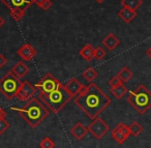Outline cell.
Masks as SVG:
<instances>
[{
	"label": "cell",
	"mask_w": 151,
	"mask_h": 148,
	"mask_svg": "<svg viewBox=\"0 0 151 148\" xmlns=\"http://www.w3.org/2000/svg\"><path fill=\"white\" fill-rule=\"evenodd\" d=\"M75 104L93 120L111 105V98L94 83L90 82L88 86H85L84 89L76 96Z\"/></svg>",
	"instance_id": "1"
},
{
	"label": "cell",
	"mask_w": 151,
	"mask_h": 148,
	"mask_svg": "<svg viewBox=\"0 0 151 148\" xmlns=\"http://www.w3.org/2000/svg\"><path fill=\"white\" fill-rule=\"evenodd\" d=\"M12 110L17 111L20 116L32 127L36 129L49 115L50 110H48L45 104L40 102V98L32 97L27 102V104L22 108L12 107Z\"/></svg>",
	"instance_id": "2"
},
{
	"label": "cell",
	"mask_w": 151,
	"mask_h": 148,
	"mask_svg": "<svg viewBox=\"0 0 151 148\" xmlns=\"http://www.w3.org/2000/svg\"><path fill=\"white\" fill-rule=\"evenodd\" d=\"M38 98L45 104L49 110L52 111L53 113H58L63 109V107L70 102L73 96L67 92L65 89L64 85L60 84L58 88L50 93H40Z\"/></svg>",
	"instance_id": "3"
},
{
	"label": "cell",
	"mask_w": 151,
	"mask_h": 148,
	"mask_svg": "<svg viewBox=\"0 0 151 148\" xmlns=\"http://www.w3.org/2000/svg\"><path fill=\"white\" fill-rule=\"evenodd\" d=\"M126 100L139 114L143 115L151 108V91L144 85H140L137 89L129 91Z\"/></svg>",
	"instance_id": "4"
},
{
	"label": "cell",
	"mask_w": 151,
	"mask_h": 148,
	"mask_svg": "<svg viewBox=\"0 0 151 148\" xmlns=\"http://www.w3.org/2000/svg\"><path fill=\"white\" fill-rule=\"evenodd\" d=\"M21 83L22 81H20L19 78L16 77L12 71H9L0 79V92L9 100H12L17 96Z\"/></svg>",
	"instance_id": "5"
},
{
	"label": "cell",
	"mask_w": 151,
	"mask_h": 148,
	"mask_svg": "<svg viewBox=\"0 0 151 148\" xmlns=\"http://www.w3.org/2000/svg\"><path fill=\"white\" fill-rule=\"evenodd\" d=\"M60 82L54 78V76L52 74L48 73L46 74L44 78L40 80V82L35 84L36 89L40 91V93H50V92L54 91L56 88H58V86L60 85Z\"/></svg>",
	"instance_id": "6"
},
{
	"label": "cell",
	"mask_w": 151,
	"mask_h": 148,
	"mask_svg": "<svg viewBox=\"0 0 151 148\" xmlns=\"http://www.w3.org/2000/svg\"><path fill=\"white\" fill-rule=\"evenodd\" d=\"M109 131L110 126L101 117H96L95 119H93L88 126V131L95 139H101Z\"/></svg>",
	"instance_id": "7"
},
{
	"label": "cell",
	"mask_w": 151,
	"mask_h": 148,
	"mask_svg": "<svg viewBox=\"0 0 151 148\" xmlns=\"http://www.w3.org/2000/svg\"><path fill=\"white\" fill-rule=\"evenodd\" d=\"M37 92L38 90L36 89V87L32 85L29 81H22L16 97L19 100H28L33 97Z\"/></svg>",
	"instance_id": "8"
},
{
	"label": "cell",
	"mask_w": 151,
	"mask_h": 148,
	"mask_svg": "<svg viewBox=\"0 0 151 148\" xmlns=\"http://www.w3.org/2000/svg\"><path fill=\"white\" fill-rule=\"evenodd\" d=\"M111 136L116 143L121 145V144H123L124 142L127 140V138L130 136V131L127 125H125L124 123H118V124L112 129Z\"/></svg>",
	"instance_id": "9"
},
{
	"label": "cell",
	"mask_w": 151,
	"mask_h": 148,
	"mask_svg": "<svg viewBox=\"0 0 151 148\" xmlns=\"http://www.w3.org/2000/svg\"><path fill=\"white\" fill-rule=\"evenodd\" d=\"M1 2L11 11H20L26 12V9L33 3V0H1Z\"/></svg>",
	"instance_id": "10"
},
{
	"label": "cell",
	"mask_w": 151,
	"mask_h": 148,
	"mask_svg": "<svg viewBox=\"0 0 151 148\" xmlns=\"http://www.w3.org/2000/svg\"><path fill=\"white\" fill-rule=\"evenodd\" d=\"M64 87H65V89L67 90V92L73 97V96L78 95V94L84 89L85 85H83L82 83H80V82L78 81V79L73 78V79L68 80V81L65 83Z\"/></svg>",
	"instance_id": "11"
},
{
	"label": "cell",
	"mask_w": 151,
	"mask_h": 148,
	"mask_svg": "<svg viewBox=\"0 0 151 148\" xmlns=\"http://www.w3.org/2000/svg\"><path fill=\"white\" fill-rule=\"evenodd\" d=\"M18 55H19L24 61L28 62V61H31L32 59L35 57L36 50L30 44H25L18 50Z\"/></svg>",
	"instance_id": "12"
},
{
	"label": "cell",
	"mask_w": 151,
	"mask_h": 148,
	"mask_svg": "<svg viewBox=\"0 0 151 148\" xmlns=\"http://www.w3.org/2000/svg\"><path fill=\"white\" fill-rule=\"evenodd\" d=\"M88 133V127H86L81 122H77L70 129V134L73 135V137L76 138L78 141L82 140Z\"/></svg>",
	"instance_id": "13"
},
{
	"label": "cell",
	"mask_w": 151,
	"mask_h": 148,
	"mask_svg": "<svg viewBox=\"0 0 151 148\" xmlns=\"http://www.w3.org/2000/svg\"><path fill=\"white\" fill-rule=\"evenodd\" d=\"M103 46L105 47L107 50L109 51H114L120 44V40L113 33H109L105 38L103 40Z\"/></svg>",
	"instance_id": "14"
},
{
	"label": "cell",
	"mask_w": 151,
	"mask_h": 148,
	"mask_svg": "<svg viewBox=\"0 0 151 148\" xmlns=\"http://www.w3.org/2000/svg\"><path fill=\"white\" fill-rule=\"evenodd\" d=\"M11 71L17 78L21 79V78L25 77V76L29 73V67H28L23 61H19V62H17L15 65H14Z\"/></svg>",
	"instance_id": "15"
},
{
	"label": "cell",
	"mask_w": 151,
	"mask_h": 148,
	"mask_svg": "<svg viewBox=\"0 0 151 148\" xmlns=\"http://www.w3.org/2000/svg\"><path fill=\"white\" fill-rule=\"evenodd\" d=\"M118 17H119L123 22H125V23L128 24L137 17V11L127 9V7H122V9L118 12Z\"/></svg>",
	"instance_id": "16"
},
{
	"label": "cell",
	"mask_w": 151,
	"mask_h": 148,
	"mask_svg": "<svg viewBox=\"0 0 151 148\" xmlns=\"http://www.w3.org/2000/svg\"><path fill=\"white\" fill-rule=\"evenodd\" d=\"M79 54L85 61H91L94 58V48L91 44H87L81 49Z\"/></svg>",
	"instance_id": "17"
},
{
	"label": "cell",
	"mask_w": 151,
	"mask_h": 148,
	"mask_svg": "<svg viewBox=\"0 0 151 148\" xmlns=\"http://www.w3.org/2000/svg\"><path fill=\"white\" fill-rule=\"evenodd\" d=\"M127 88L123 85V83L120 84V85L116 86V87H111L110 92L113 94V96H115L117 100H121L126 93H127Z\"/></svg>",
	"instance_id": "18"
},
{
	"label": "cell",
	"mask_w": 151,
	"mask_h": 148,
	"mask_svg": "<svg viewBox=\"0 0 151 148\" xmlns=\"http://www.w3.org/2000/svg\"><path fill=\"white\" fill-rule=\"evenodd\" d=\"M117 76L119 77V79L122 81V83H126V82L129 81V80L132 79V76H134V74H132V71H130L128 67L124 66V67H122V69H120L119 73L117 74Z\"/></svg>",
	"instance_id": "19"
},
{
	"label": "cell",
	"mask_w": 151,
	"mask_h": 148,
	"mask_svg": "<svg viewBox=\"0 0 151 148\" xmlns=\"http://www.w3.org/2000/svg\"><path fill=\"white\" fill-rule=\"evenodd\" d=\"M120 3L123 7H127V9L137 11L142 5L143 1L142 0H121Z\"/></svg>",
	"instance_id": "20"
},
{
	"label": "cell",
	"mask_w": 151,
	"mask_h": 148,
	"mask_svg": "<svg viewBox=\"0 0 151 148\" xmlns=\"http://www.w3.org/2000/svg\"><path fill=\"white\" fill-rule=\"evenodd\" d=\"M128 129H129L130 135L134 136V137H138V136H140L143 131L142 125H141L138 121H134V122L128 126Z\"/></svg>",
	"instance_id": "21"
},
{
	"label": "cell",
	"mask_w": 151,
	"mask_h": 148,
	"mask_svg": "<svg viewBox=\"0 0 151 148\" xmlns=\"http://www.w3.org/2000/svg\"><path fill=\"white\" fill-rule=\"evenodd\" d=\"M83 77L89 82H93L94 79H96L97 77V71H95L93 67H88L87 69H85L83 73Z\"/></svg>",
	"instance_id": "22"
},
{
	"label": "cell",
	"mask_w": 151,
	"mask_h": 148,
	"mask_svg": "<svg viewBox=\"0 0 151 148\" xmlns=\"http://www.w3.org/2000/svg\"><path fill=\"white\" fill-rule=\"evenodd\" d=\"M55 144L53 142V140L49 137H46L40 141V148H54Z\"/></svg>",
	"instance_id": "23"
},
{
	"label": "cell",
	"mask_w": 151,
	"mask_h": 148,
	"mask_svg": "<svg viewBox=\"0 0 151 148\" xmlns=\"http://www.w3.org/2000/svg\"><path fill=\"white\" fill-rule=\"evenodd\" d=\"M9 14H11V17L13 18L16 22H19L20 20L24 17V15H25V12L20 11V9H16V11H11V12H9Z\"/></svg>",
	"instance_id": "24"
},
{
	"label": "cell",
	"mask_w": 151,
	"mask_h": 148,
	"mask_svg": "<svg viewBox=\"0 0 151 148\" xmlns=\"http://www.w3.org/2000/svg\"><path fill=\"white\" fill-rule=\"evenodd\" d=\"M105 56H106V51L101 47H97V48L94 49V58L96 60H101L103 58H105Z\"/></svg>",
	"instance_id": "25"
},
{
	"label": "cell",
	"mask_w": 151,
	"mask_h": 148,
	"mask_svg": "<svg viewBox=\"0 0 151 148\" xmlns=\"http://www.w3.org/2000/svg\"><path fill=\"white\" fill-rule=\"evenodd\" d=\"M9 126H11V124H9V122L6 120V119L5 118L0 119V135H2Z\"/></svg>",
	"instance_id": "26"
},
{
	"label": "cell",
	"mask_w": 151,
	"mask_h": 148,
	"mask_svg": "<svg viewBox=\"0 0 151 148\" xmlns=\"http://www.w3.org/2000/svg\"><path fill=\"white\" fill-rule=\"evenodd\" d=\"M120 84H122V81L119 79V77H118V76H114V77L109 81L110 87H116V86L120 85Z\"/></svg>",
	"instance_id": "27"
},
{
	"label": "cell",
	"mask_w": 151,
	"mask_h": 148,
	"mask_svg": "<svg viewBox=\"0 0 151 148\" xmlns=\"http://www.w3.org/2000/svg\"><path fill=\"white\" fill-rule=\"evenodd\" d=\"M53 5V2H52V0H45L44 2L42 3V5H40V9H44V11H49V9L52 7Z\"/></svg>",
	"instance_id": "28"
},
{
	"label": "cell",
	"mask_w": 151,
	"mask_h": 148,
	"mask_svg": "<svg viewBox=\"0 0 151 148\" xmlns=\"http://www.w3.org/2000/svg\"><path fill=\"white\" fill-rule=\"evenodd\" d=\"M5 63H6V58H5V56L3 54H0V69L4 66Z\"/></svg>",
	"instance_id": "29"
},
{
	"label": "cell",
	"mask_w": 151,
	"mask_h": 148,
	"mask_svg": "<svg viewBox=\"0 0 151 148\" xmlns=\"http://www.w3.org/2000/svg\"><path fill=\"white\" fill-rule=\"evenodd\" d=\"M5 116H6V113H5V111L3 110L1 107H0V119H1V118H5Z\"/></svg>",
	"instance_id": "30"
},
{
	"label": "cell",
	"mask_w": 151,
	"mask_h": 148,
	"mask_svg": "<svg viewBox=\"0 0 151 148\" xmlns=\"http://www.w3.org/2000/svg\"><path fill=\"white\" fill-rule=\"evenodd\" d=\"M45 0H33V3H35L37 6H40L42 5V3L44 2Z\"/></svg>",
	"instance_id": "31"
},
{
	"label": "cell",
	"mask_w": 151,
	"mask_h": 148,
	"mask_svg": "<svg viewBox=\"0 0 151 148\" xmlns=\"http://www.w3.org/2000/svg\"><path fill=\"white\" fill-rule=\"evenodd\" d=\"M5 24V21H4V19H3L2 17H1V16H0V28L2 27L3 25H4Z\"/></svg>",
	"instance_id": "32"
},
{
	"label": "cell",
	"mask_w": 151,
	"mask_h": 148,
	"mask_svg": "<svg viewBox=\"0 0 151 148\" xmlns=\"http://www.w3.org/2000/svg\"><path fill=\"white\" fill-rule=\"evenodd\" d=\"M146 55H147V56L149 57V58L151 59V47H150V48L148 49V50L146 51Z\"/></svg>",
	"instance_id": "33"
},
{
	"label": "cell",
	"mask_w": 151,
	"mask_h": 148,
	"mask_svg": "<svg viewBox=\"0 0 151 148\" xmlns=\"http://www.w3.org/2000/svg\"><path fill=\"white\" fill-rule=\"evenodd\" d=\"M97 3H103V2H105V0H95Z\"/></svg>",
	"instance_id": "34"
}]
</instances>
